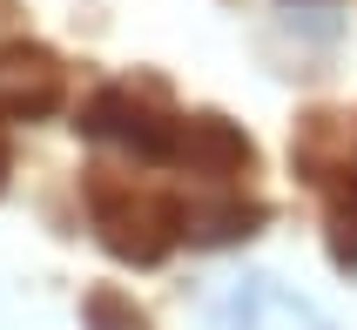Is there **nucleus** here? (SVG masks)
Segmentation results:
<instances>
[{
    "label": "nucleus",
    "mask_w": 357,
    "mask_h": 330,
    "mask_svg": "<svg viewBox=\"0 0 357 330\" xmlns=\"http://www.w3.org/2000/svg\"><path fill=\"white\" fill-rule=\"evenodd\" d=\"M54 95H61L54 61L20 54V61L0 68V108H7V115H40V108H54Z\"/></svg>",
    "instance_id": "1"
},
{
    "label": "nucleus",
    "mask_w": 357,
    "mask_h": 330,
    "mask_svg": "<svg viewBox=\"0 0 357 330\" xmlns=\"http://www.w3.org/2000/svg\"><path fill=\"white\" fill-rule=\"evenodd\" d=\"M0 175H7V142H0Z\"/></svg>",
    "instance_id": "2"
}]
</instances>
